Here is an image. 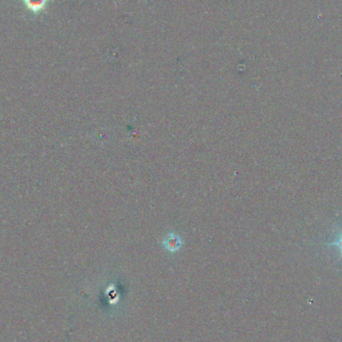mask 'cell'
I'll use <instances>...</instances> for the list:
<instances>
[{
	"mask_svg": "<svg viewBox=\"0 0 342 342\" xmlns=\"http://www.w3.org/2000/svg\"><path fill=\"white\" fill-rule=\"evenodd\" d=\"M328 246H334V247H336L338 250H339V252H340V255H341L342 257V230L336 235V237H335V239L334 240H332L330 243H328L327 244Z\"/></svg>",
	"mask_w": 342,
	"mask_h": 342,
	"instance_id": "3",
	"label": "cell"
},
{
	"mask_svg": "<svg viewBox=\"0 0 342 342\" xmlns=\"http://www.w3.org/2000/svg\"><path fill=\"white\" fill-rule=\"evenodd\" d=\"M23 2L28 10L37 13L45 8L47 0H23Z\"/></svg>",
	"mask_w": 342,
	"mask_h": 342,
	"instance_id": "2",
	"label": "cell"
},
{
	"mask_svg": "<svg viewBox=\"0 0 342 342\" xmlns=\"http://www.w3.org/2000/svg\"><path fill=\"white\" fill-rule=\"evenodd\" d=\"M182 245L181 239L174 234L166 237L163 241V247L169 252H176Z\"/></svg>",
	"mask_w": 342,
	"mask_h": 342,
	"instance_id": "1",
	"label": "cell"
}]
</instances>
